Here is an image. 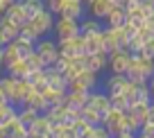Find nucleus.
<instances>
[{
    "mask_svg": "<svg viewBox=\"0 0 154 138\" xmlns=\"http://www.w3.org/2000/svg\"><path fill=\"white\" fill-rule=\"evenodd\" d=\"M52 25H54L52 14H50L48 9H43L41 14H36L34 18H29L27 23L20 27V34H18V36L29 38V41H36V38H41L43 34H48L50 29H52Z\"/></svg>",
    "mask_w": 154,
    "mask_h": 138,
    "instance_id": "nucleus-1",
    "label": "nucleus"
},
{
    "mask_svg": "<svg viewBox=\"0 0 154 138\" xmlns=\"http://www.w3.org/2000/svg\"><path fill=\"white\" fill-rule=\"evenodd\" d=\"M131 61V52L127 50H118V52L106 54V66L111 68V75H127Z\"/></svg>",
    "mask_w": 154,
    "mask_h": 138,
    "instance_id": "nucleus-2",
    "label": "nucleus"
},
{
    "mask_svg": "<svg viewBox=\"0 0 154 138\" xmlns=\"http://www.w3.org/2000/svg\"><path fill=\"white\" fill-rule=\"evenodd\" d=\"M34 52L41 57V61H43L45 68H50L59 59V45L54 41H50V38H43V41H38L36 45H34Z\"/></svg>",
    "mask_w": 154,
    "mask_h": 138,
    "instance_id": "nucleus-3",
    "label": "nucleus"
},
{
    "mask_svg": "<svg viewBox=\"0 0 154 138\" xmlns=\"http://www.w3.org/2000/svg\"><path fill=\"white\" fill-rule=\"evenodd\" d=\"M97 75L91 70H84L75 77L72 81H68V90H79V93H91V88H95Z\"/></svg>",
    "mask_w": 154,
    "mask_h": 138,
    "instance_id": "nucleus-4",
    "label": "nucleus"
},
{
    "mask_svg": "<svg viewBox=\"0 0 154 138\" xmlns=\"http://www.w3.org/2000/svg\"><path fill=\"white\" fill-rule=\"evenodd\" d=\"M54 29H57L59 38H72V36L79 34V20H72V18L61 16V18L54 23Z\"/></svg>",
    "mask_w": 154,
    "mask_h": 138,
    "instance_id": "nucleus-5",
    "label": "nucleus"
},
{
    "mask_svg": "<svg viewBox=\"0 0 154 138\" xmlns=\"http://www.w3.org/2000/svg\"><path fill=\"white\" fill-rule=\"evenodd\" d=\"M18 34H20L18 25H14L7 16H0V43H2V45H9Z\"/></svg>",
    "mask_w": 154,
    "mask_h": 138,
    "instance_id": "nucleus-6",
    "label": "nucleus"
},
{
    "mask_svg": "<svg viewBox=\"0 0 154 138\" xmlns=\"http://www.w3.org/2000/svg\"><path fill=\"white\" fill-rule=\"evenodd\" d=\"M50 127H52V124H50V120L45 118V115L38 113L36 120L27 127V131H29L27 138H45V136H50Z\"/></svg>",
    "mask_w": 154,
    "mask_h": 138,
    "instance_id": "nucleus-7",
    "label": "nucleus"
},
{
    "mask_svg": "<svg viewBox=\"0 0 154 138\" xmlns=\"http://www.w3.org/2000/svg\"><path fill=\"white\" fill-rule=\"evenodd\" d=\"M129 84L127 75H111L106 79V95L109 97H116V95H125V88Z\"/></svg>",
    "mask_w": 154,
    "mask_h": 138,
    "instance_id": "nucleus-8",
    "label": "nucleus"
},
{
    "mask_svg": "<svg viewBox=\"0 0 154 138\" xmlns=\"http://www.w3.org/2000/svg\"><path fill=\"white\" fill-rule=\"evenodd\" d=\"M86 104L91 106V109H95L102 118H104V115L109 113V109H111V100H109V95H106V93H91Z\"/></svg>",
    "mask_w": 154,
    "mask_h": 138,
    "instance_id": "nucleus-9",
    "label": "nucleus"
},
{
    "mask_svg": "<svg viewBox=\"0 0 154 138\" xmlns=\"http://www.w3.org/2000/svg\"><path fill=\"white\" fill-rule=\"evenodd\" d=\"M18 84H20V79H14V77H2L0 79V88L7 95L9 104L11 102H18Z\"/></svg>",
    "mask_w": 154,
    "mask_h": 138,
    "instance_id": "nucleus-10",
    "label": "nucleus"
},
{
    "mask_svg": "<svg viewBox=\"0 0 154 138\" xmlns=\"http://www.w3.org/2000/svg\"><path fill=\"white\" fill-rule=\"evenodd\" d=\"M45 75H48V86L50 88H54L57 93H68V81H66V77L61 75V72H57V70H45Z\"/></svg>",
    "mask_w": 154,
    "mask_h": 138,
    "instance_id": "nucleus-11",
    "label": "nucleus"
},
{
    "mask_svg": "<svg viewBox=\"0 0 154 138\" xmlns=\"http://www.w3.org/2000/svg\"><path fill=\"white\" fill-rule=\"evenodd\" d=\"M88 95H91V93L68 90V93H66V106H70V109H77V111H82L84 106H86V102H88Z\"/></svg>",
    "mask_w": 154,
    "mask_h": 138,
    "instance_id": "nucleus-12",
    "label": "nucleus"
},
{
    "mask_svg": "<svg viewBox=\"0 0 154 138\" xmlns=\"http://www.w3.org/2000/svg\"><path fill=\"white\" fill-rule=\"evenodd\" d=\"M84 14V2L82 0H66V5L61 9V16L66 18H72V20H79Z\"/></svg>",
    "mask_w": 154,
    "mask_h": 138,
    "instance_id": "nucleus-13",
    "label": "nucleus"
},
{
    "mask_svg": "<svg viewBox=\"0 0 154 138\" xmlns=\"http://www.w3.org/2000/svg\"><path fill=\"white\" fill-rule=\"evenodd\" d=\"M102 34V32H100ZM100 34H93V36H84V48L86 54H106L104 52V43H102Z\"/></svg>",
    "mask_w": 154,
    "mask_h": 138,
    "instance_id": "nucleus-14",
    "label": "nucleus"
},
{
    "mask_svg": "<svg viewBox=\"0 0 154 138\" xmlns=\"http://www.w3.org/2000/svg\"><path fill=\"white\" fill-rule=\"evenodd\" d=\"M104 20H106V27H125V23H127V11L122 9V7H113Z\"/></svg>",
    "mask_w": 154,
    "mask_h": 138,
    "instance_id": "nucleus-15",
    "label": "nucleus"
},
{
    "mask_svg": "<svg viewBox=\"0 0 154 138\" xmlns=\"http://www.w3.org/2000/svg\"><path fill=\"white\" fill-rule=\"evenodd\" d=\"M102 43H104V52L111 54V52H118V50H122L120 45H118V38H116V32L111 27H104L102 29Z\"/></svg>",
    "mask_w": 154,
    "mask_h": 138,
    "instance_id": "nucleus-16",
    "label": "nucleus"
},
{
    "mask_svg": "<svg viewBox=\"0 0 154 138\" xmlns=\"http://www.w3.org/2000/svg\"><path fill=\"white\" fill-rule=\"evenodd\" d=\"M91 14L95 16L97 20H102V18H106L109 16V11L113 9V5H111V0H93L91 5Z\"/></svg>",
    "mask_w": 154,
    "mask_h": 138,
    "instance_id": "nucleus-17",
    "label": "nucleus"
},
{
    "mask_svg": "<svg viewBox=\"0 0 154 138\" xmlns=\"http://www.w3.org/2000/svg\"><path fill=\"white\" fill-rule=\"evenodd\" d=\"M5 16L11 20L14 25H18V27H23L25 23H27V16H25V11H23V7H20V2H14V5L9 7V9L5 11Z\"/></svg>",
    "mask_w": 154,
    "mask_h": 138,
    "instance_id": "nucleus-18",
    "label": "nucleus"
},
{
    "mask_svg": "<svg viewBox=\"0 0 154 138\" xmlns=\"http://www.w3.org/2000/svg\"><path fill=\"white\" fill-rule=\"evenodd\" d=\"M104 68H106V54H86V70L97 75Z\"/></svg>",
    "mask_w": 154,
    "mask_h": 138,
    "instance_id": "nucleus-19",
    "label": "nucleus"
},
{
    "mask_svg": "<svg viewBox=\"0 0 154 138\" xmlns=\"http://www.w3.org/2000/svg\"><path fill=\"white\" fill-rule=\"evenodd\" d=\"M14 48L18 50V54H20V59H27L29 54L34 52V41H29V38H23V36H16L14 41Z\"/></svg>",
    "mask_w": 154,
    "mask_h": 138,
    "instance_id": "nucleus-20",
    "label": "nucleus"
},
{
    "mask_svg": "<svg viewBox=\"0 0 154 138\" xmlns=\"http://www.w3.org/2000/svg\"><path fill=\"white\" fill-rule=\"evenodd\" d=\"M18 2H20V7H23V11H25V16H27V20L34 18L36 14H41V11H43V2H41V0H18Z\"/></svg>",
    "mask_w": 154,
    "mask_h": 138,
    "instance_id": "nucleus-21",
    "label": "nucleus"
},
{
    "mask_svg": "<svg viewBox=\"0 0 154 138\" xmlns=\"http://www.w3.org/2000/svg\"><path fill=\"white\" fill-rule=\"evenodd\" d=\"M102 32V25L97 18H91V20H84L82 25H79V34L82 36H93V34H100Z\"/></svg>",
    "mask_w": 154,
    "mask_h": 138,
    "instance_id": "nucleus-22",
    "label": "nucleus"
},
{
    "mask_svg": "<svg viewBox=\"0 0 154 138\" xmlns=\"http://www.w3.org/2000/svg\"><path fill=\"white\" fill-rule=\"evenodd\" d=\"M7 70H9V77H14V79H25V77L29 75V68H27V63H25V59L16 61L14 66H9Z\"/></svg>",
    "mask_w": 154,
    "mask_h": 138,
    "instance_id": "nucleus-23",
    "label": "nucleus"
},
{
    "mask_svg": "<svg viewBox=\"0 0 154 138\" xmlns=\"http://www.w3.org/2000/svg\"><path fill=\"white\" fill-rule=\"evenodd\" d=\"M16 61H20V54H18V50L14 48V43H9V45H5V52H2V63L9 68V66H14Z\"/></svg>",
    "mask_w": 154,
    "mask_h": 138,
    "instance_id": "nucleus-24",
    "label": "nucleus"
},
{
    "mask_svg": "<svg viewBox=\"0 0 154 138\" xmlns=\"http://www.w3.org/2000/svg\"><path fill=\"white\" fill-rule=\"evenodd\" d=\"M79 115H82V120H86L88 124H93V127H95V124H102V115L97 113L95 109H91V106H84L82 111H79Z\"/></svg>",
    "mask_w": 154,
    "mask_h": 138,
    "instance_id": "nucleus-25",
    "label": "nucleus"
},
{
    "mask_svg": "<svg viewBox=\"0 0 154 138\" xmlns=\"http://www.w3.org/2000/svg\"><path fill=\"white\" fill-rule=\"evenodd\" d=\"M36 115H38V111H34V109H29V106H25V109L18 113V120L25 124V127H29V124L36 120Z\"/></svg>",
    "mask_w": 154,
    "mask_h": 138,
    "instance_id": "nucleus-26",
    "label": "nucleus"
},
{
    "mask_svg": "<svg viewBox=\"0 0 154 138\" xmlns=\"http://www.w3.org/2000/svg\"><path fill=\"white\" fill-rule=\"evenodd\" d=\"M25 63H27V68H29V72H32V70H43V61H41V57H38V54L36 52H32V54H29V57L27 59H25Z\"/></svg>",
    "mask_w": 154,
    "mask_h": 138,
    "instance_id": "nucleus-27",
    "label": "nucleus"
},
{
    "mask_svg": "<svg viewBox=\"0 0 154 138\" xmlns=\"http://www.w3.org/2000/svg\"><path fill=\"white\" fill-rule=\"evenodd\" d=\"M140 14H143L145 20L154 18V2L152 0H140Z\"/></svg>",
    "mask_w": 154,
    "mask_h": 138,
    "instance_id": "nucleus-28",
    "label": "nucleus"
},
{
    "mask_svg": "<svg viewBox=\"0 0 154 138\" xmlns=\"http://www.w3.org/2000/svg\"><path fill=\"white\" fill-rule=\"evenodd\" d=\"M16 115V111H14V106H9V104H0V124H5L9 118H14Z\"/></svg>",
    "mask_w": 154,
    "mask_h": 138,
    "instance_id": "nucleus-29",
    "label": "nucleus"
},
{
    "mask_svg": "<svg viewBox=\"0 0 154 138\" xmlns=\"http://www.w3.org/2000/svg\"><path fill=\"white\" fill-rule=\"evenodd\" d=\"M138 54H145V57L154 59V36H152V38H147V41L143 43V50H140Z\"/></svg>",
    "mask_w": 154,
    "mask_h": 138,
    "instance_id": "nucleus-30",
    "label": "nucleus"
},
{
    "mask_svg": "<svg viewBox=\"0 0 154 138\" xmlns=\"http://www.w3.org/2000/svg\"><path fill=\"white\" fill-rule=\"evenodd\" d=\"M138 136L140 138H154V122H145L143 127H140Z\"/></svg>",
    "mask_w": 154,
    "mask_h": 138,
    "instance_id": "nucleus-31",
    "label": "nucleus"
},
{
    "mask_svg": "<svg viewBox=\"0 0 154 138\" xmlns=\"http://www.w3.org/2000/svg\"><path fill=\"white\" fill-rule=\"evenodd\" d=\"M45 2H48V7H50L52 14H61L63 5H66V0H45Z\"/></svg>",
    "mask_w": 154,
    "mask_h": 138,
    "instance_id": "nucleus-32",
    "label": "nucleus"
},
{
    "mask_svg": "<svg viewBox=\"0 0 154 138\" xmlns=\"http://www.w3.org/2000/svg\"><path fill=\"white\" fill-rule=\"evenodd\" d=\"M91 138H113L109 133V129L106 127H102V124H95V129H93V136Z\"/></svg>",
    "mask_w": 154,
    "mask_h": 138,
    "instance_id": "nucleus-33",
    "label": "nucleus"
},
{
    "mask_svg": "<svg viewBox=\"0 0 154 138\" xmlns=\"http://www.w3.org/2000/svg\"><path fill=\"white\" fill-rule=\"evenodd\" d=\"M116 138H136V133H131V131H120Z\"/></svg>",
    "mask_w": 154,
    "mask_h": 138,
    "instance_id": "nucleus-34",
    "label": "nucleus"
},
{
    "mask_svg": "<svg viewBox=\"0 0 154 138\" xmlns=\"http://www.w3.org/2000/svg\"><path fill=\"white\" fill-rule=\"evenodd\" d=\"M147 86H149V95H152V102H154V77L147 81Z\"/></svg>",
    "mask_w": 154,
    "mask_h": 138,
    "instance_id": "nucleus-35",
    "label": "nucleus"
},
{
    "mask_svg": "<svg viewBox=\"0 0 154 138\" xmlns=\"http://www.w3.org/2000/svg\"><path fill=\"white\" fill-rule=\"evenodd\" d=\"M0 104H9V100H7V95L2 93V88H0Z\"/></svg>",
    "mask_w": 154,
    "mask_h": 138,
    "instance_id": "nucleus-36",
    "label": "nucleus"
},
{
    "mask_svg": "<svg viewBox=\"0 0 154 138\" xmlns=\"http://www.w3.org/2000/svg\"><path fill=\"white\" fill-rule=\"evenodd\" d=\"M147 122H154V102H152V106H149V118H147Z\"/></svg>",
    "mask_w": 154,
    "mask_h": 138,
    "instance_id": "nucleus-37",
    "label": "nucleus"
},
{
    "mask_svg": "<svg viewBox=\"0 0 154 138\" xmlns=\"http://www.w3.org/2000/svg\"><path fill=\"white\" fill-rule=\"evenodd\" d=\"M111 5H113V7H122V5H125V0H111Z\"/></svg>",
    "mask_w": 154,
    "mask_h": 138,
    "instance_id": "nucleus-38",
    "label": "nucleus"
},
{
    "mask_svg": "<svg viewBox=\"0 0 154 138\" xmlns=\"http://www.w3.org/2000/svg\"><path fill=\"white\" fill-rule=\"evenodd\" d=\"M2 11H7V5H5V0H0V14Z\"/></svg>",
    "mask_w": 154,
    "mask_h": 138,
    "instance_id": "nucleus-39",
    "label": "nucleus"
},
{
    "mask_svg": "<svg viewBox=\"0 0 154 138\" xmlns=\"http://www.w3.org/2000/svg\"><path fill=\"white\" fill-rule=\"evenodd\" d=\"M2 52H5V45L0 43V61H2Z\"/></svg>",
    "mask_w": 154,
    "mask_h": 138,
    "instance_id": "nucleus-40",
    "label": "nucleus"
},
{
    "mask_svg": "<svg viewBox=\"0 0 154 138\" xmlns=\"http://www.w3.org/2000/svg\"><path fill=\"white\" fill-rule=\"evenodd\" d=\"M82 2H86V5H91V2H93V0H82Z\"/></svg>",
    "mask_w": 154,
    "mask_h": 138,
    "instance_id": "nucleus-41",
    "label": "nucleus"
},
{
    "mask_svg": "<svg viewBox=\"0 0 154 138\" xmlns=\"http://www.w3.org/2000/svg\"><path fill=\"white\" fill-rule=\"evenodd\" d=\"M0 138H2V124H0Z\"/></svg>",
    "mask_w": 154,
    "mask_h": 138,
    "instance_id": "nucleus-42",
    "label": "nucleus"
},
{
    "mask_svg": "<svg viewBox=\"0 0 154 138\" xmlns=\"http://www.w3.org/2000/svg\"><path fill=\"white\" fill-rule=\"evenodd\" d=\"M152 2H154V0H152Z\"/></svg>",
    "mask_w": 154,
    "mask_h": 138,
    "instance_id": "nucleus-43",
    "label": "nucleus"
}]
</instances>
